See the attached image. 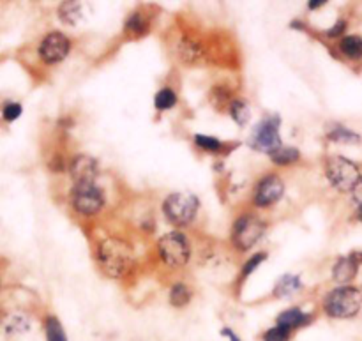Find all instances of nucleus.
<instances>
[{"label": "nucleus", "mask_w": 362, "mask_h": 341, "mask_svg": "<svg viewBox=\"0 0 362 341\" xmlns=\"http://www.w3.org/2000/svg\"><path fill=\"white\" fill-rule=\"evenodd\" d=\"M221 336H225V338L228 341H243V340H240V336L235 335V333H233L230 328H223L221 329Z\"/></svg>", "instance_id": "obj_32"}, {"label": "nucleus", "mask_w": 362, "mask_h": 341, "mask_svg": "<svg viewBox=\"0 0 362 341\" xmlns=\"http://www.w3.org/2000/svg\"><path fill=\"white\" fill-rule=\"evenodd\" d=\"M352 200H354V204L357 205V209H361V207H362V180H361L359 186H357L356 190H354V193H352Z\"/></svg>", "instance_id": "obj_31"}, {"label": "nucleus", "mask_w": 362, "mask_h": 341, "mask_svg": "<svg viewBox=\"0 0 362 341\" xmlns=\"http://www.w3.org/2000/svg\"><path fill=\"white\" fill-rule=\"evenodd\" d=\"M269 158H271V161L274 163V165L288 166V165H293V163L299 161L300 152L297 151L296 147H288V145H283L281 149H278L276 152H272Z\"/></svg>", "instance_id": "obj_19"}, {"label": "nucleus", "mask_w": 362, "mask_h": 341, "mask_svg": "<svg viewBox=\"0 0 362 341\" xmlns=\"http://www.w3.org/2000/svg\"><path fill=\"white\" fill-rule=\"evenodd\" d=\"M346 27H349V25H346V21L343 20V18H339V20L336 21V23L332 25L331 28H327V30H325V35H327V37H331V39L341 37V35L346 32Z\"/></svg>", "instance_id": "obj_29"}, {"label": "nucleus", "mask_w": 362, "mask_h": 341, "mask_svg": "<svg viewBox=\"0 0 362 341\" xmlns=\"http://www.w3.org/2000/svg\"><path fill=\"white\" fill-rule=\"evenodd\" d=\"M325 177L334 190L341 193H354L362 180V172L357 163L345 156H331L325 161Z\"/></svg>", "instance_id": "obj_3"}, {"label": "nucleus", "mask_w": 362, "mask_h": 341, "mask_svg": "<svg viewBox=\"0 0 362 341\" xmlns=\"http://www.w3.org/2000/svg\"><path fill=\"white\" fill-rule=\"evenodd\" d=\"M21 112H23V108H21L20 103L9 101V103H6V106H4L2 117H4V120H7V122H13V120H16L18 117L21 115Z\"/></svg>", "instance_id": "obj_27"}, {"label": "nucleus", "mask_w": 362, "mask_h": 341, "mask_svg": "<svg viewBox=\"0 0 362 341\" xmlns=\"http://www.w3.org/2000/svg\"><path fill=\"white\" fill-rule=\"evenodd\" d=\"M279 126H281V119L278 115H265L251 133V149L269 156L278 151V149H281L283 140L279 137Z\"/></svg>", "instance_id": "obj_5"}, {"label": "nucleus", "mask_w": 362, "mask_h": 341, "mask_svg": "<svg viewBox=\"0 0 362 341\" xmlns=\"http://www.w3.org/2000/svg\"><path fill=\"white\" fill-rule=\"evenodd\" d=\"M124 28L134 35H145L148 32V28H151V25H148V20L145 18V14L136 11V13L129 14V18L124 23Z\"/></svg>", "instance_id": "obj_21"}, {"label": "nucleus", "mask_w": 362, "mask_h": 341, "mask_svg": "<svg viewBox=\"0 0 362 341\" xmlns=\"http://www.w3.org/2000/svg\"><path fill=\"white\" fill-rule=\"evenodd\" d=\"M60 20L66 25H76L81 18V6L80 2H62L59 7Z\"/></svg>", "instance_id": "obj_23"}, {"label": "nucleus", "mask_w": 362, "mask_h": 341, "mask_svg": "<svg viewBox=\"0 0 362 341\" xmlns=\"http://www.w3.org/2000/svg\"><path fill=\"white\" fill-rule=\"evenodd\" d=\"M362 310V289L354 285L336 287L325 296L324 311L336 320H350Z\"/></svg>", "instance_id": "obj_2"}, {"label": "nucleus", "mask_w": 362, "mask_h": 341, "mask_svg": "<svg viewBox=\"0 0 362 341\" xmlns=\"http://www.w3.org/2000/svg\"><path fill=\"white\" fill-rule=\"evenodd\" d=\"M313 322V315L306 313L300 308H288V310L281 311L276 318V325H281V328L288 329V331H297V329H303L306 325H310Z\"/></svg>", "instance_id": "obj_14"}, {"label": "nucleus", "mask_w": 362, "mask_h": 341, "mask_svg": "<svg viewBox=\"0 0 362 341\" xmlns=\"http://www.w3.org/2000/svg\"><path fill=\"white\" fill-rule=\"evenodd\" d=\"M177 105V94L173 92L172 87H163L159 88L158 94L154 98V106L159 112H166V110H172Z\"/></svg>", "instance_id": "obj_24"}, {"label": "nucleus", "mask_w": 362, "mask_h": 341, "mask_svg": "<svg viewBox=\"0 0 362 341\" xmlns=\"http://www.w3.org/2000/svg\"><path fill=\"white\" fill-rule=\"evenodd\" d=\"M159 257L168 267H184L191 258L189 239L182 232H168L158 243Z\"/></svg>", "instance_id": "obj_6"}, {"label": "nucleus", "mask_w": 362, "mask_h": 341, "mask_svg": "<svg viewBox=\"0 0 362 341\" xmlns=\"http://www.w3.org/2000/svg\"><path fill=\"white\" fill-rule=\"evenodd\" d=\"M324 6H325V0H310V2H308V7H310L311 11L318 9V7H324Z\"/></svg>", "instance_id": "obj_33"}, {"label": "nucleus", "mask_w": 362, "mask_h": 341, "mask_svg": "<svg viewBox=\"0 0 362 341\" xmlns=\"http://www.w3.org/2000/svg\"><path fill=\"white\" fill-rule=\"evenodd\" d=\"M198 209H200V202L193 193H187V191H177L163 202V212H165L166 219L179 229L194 221Z\"/></svg>", "instance_id": "obj_4"}, {"label": "nucleus", "mask_w": 362, "mask_h": 341, "mask_svg": "<svg viewBox=\"0 0 362 341\" xmlns=\"http://www.w3.org/2000/svg\"><path fill=\"white\" fill-rule=\"evenodd\" d=\"M265 258H267V255H265V253L253 255V257H251L250 260H247L246 264H244V267H243V276H244V278H247V276H250V274H253V272L257 271L258 265H260L262 262L265 260Z\"/></svg>", "instance_id": "obj_28"}, {"label": "nucleus", "mask_w": 362, "mask_h": 341, "mask_svg": "<svg viewBox=\"0 0 362 341\" xmlns=\"http://www.w3.org/2000/svg\"><path fill=\"white\" fill-rule=\"evenodd\" d=\"M212 101H214V105H219V103H228L230 101L228 91H225V87H216L214 91H212Z\"/></svg>", "instance_id": "obj_30"}, {"label": "nucleus", "mask_w": 362, "mask_h": 341, "mask_svg": "<svg viewBox=\"0 0 362 341\" xmlns=\"http://www.w3.org/2000/svg\"><path fill=\"white\" fill-rule=\"evenodd\" d=\"M45 336H46V341H69L62 322H60L55 315H49V317H46Z\"/></svg>", "instance_id": "obj_18"}, {"label": "nucleus", "mask_w": 362, "mask_h": 341, "mask_svg": "<svg viewBox=\"0 0 362 341\" xmlns=\"http://www.w3.org/2000/svg\"><path fill=\"white\" fill-rule=\"evenodd\" d=\"M339 52L350 60H361L362 59V37L361 35H343L339 39V45H338Z\"/></svg>", "instance_id": "obj_16"}, {"label": "nucleus", "mask_w": 362, "mask_h": 341, "mask_svg": "<svg viewBox=\"0 0 362 341\" xmlns=\"http://www.w3.org/2000/svg\"><path fill=\"white\" fill-rule=\"evenodd\" d=\"M265 223L255 214H243L232 229V243L239 251H250L264 237Z\"/></svg>", "instance_id": "obj_7"}, {"label": "nucleus", "mask_w": 362, "mask_h": 341, "mask_svg": "<svg viewBox=\"0 0 362 341\" xmlns=\"http://www.w3.org/2000/svg\"><path fill=\"white\" fill-rule=\"evenodd\" d=\"M327 138L331 141H336V144H359L362 140L359 133H356L354 129H349V127L343 126V124H334V126L327 131Z\"/></svg>", "instance_id": "obj_17"}, {"label": "nucleus", "mask_w": 362, "mask_h": 341, "mask_svg": "<svg viewBox=\"0 0 362 341\" xmlns=\"http://www.w3.org/2000/svg\"><path fill=\"white\" fill-rule=\"evenodd\" d=\"M69 175L74 184L95 183V177L99 175V165L92 156L76 154L67 165Z\"/></svg>", "instance_id": "obj_11"}, {"label": "nucleus", "mask_w": 362, "mask_h": 341, "mask_svg": "<svg viewBox=\"0 0 362 341\" xmlns=\"http://www.w3.org/2000/svg\"><path fill=\"white\" fill-rule=\"evenodd\" d=\"M357 218H359V221L362 223V207L357 209Z\"/></svg>", "instance_id": "obj_35"}, {"label": "nucleus", "mask_w": 362, "mask_h": 341, "mask_svg": "<svg viewBox=\"0 0 362 341\" xmlns=\"http://www.w3.org/2000/svg\"><path fill=\"white\" fill-rule=\"evenodd\" d=\"M71 205L81 216H94L105 205V193L95 183L74 184L71 191Z\"/></svg>", "instance_id": "obj_8"}, {"label": "nucleus", "mask_w": 362, "mask_h": 341, "mask_svg": "<svg viewBox=\"0 0 362 341\" xmlns=\"http://www.w3.org/2000/svg\"><path fill=\"white\" fill-rule=\"evenodd\" d=\"M71 41L62 32H49L39 45V57L45 64H59L69 55Z\"/></svg>", "instance_id": "obj_9"}, {"label": "nucleus", "mask_w": 362, "mask_h": 341, "mask_svg": "<svg viewBox=\"0 0 362 341\" xmlns=\"http://www.w3.org/2000/svg\"><path fill=\"white\" fill-rule=\"evenodd\" d=\"M292 28H299V30H303V23H300V21H293Z\"/></svg>", "instance_id": "obj_34"}, {"label": "nucleus", "mask_w": 362, "mask_h": 341, "mask_svg": "<svg viewBox=\"0 0 362 341\" xmlns=\"http://www.w3.org/2000/svg\"><path fill=\"white\" fill-rule=\"evenodd\" d=\"M303 290V282H300L299 274H285L278 279L274 287V297L283 299V297H290Z\"/></svg>", "instance_id": "obj_15"}, {"label": "nucleus", "mask_w": 362, "mask_h": 341, "mask_svg": "<svg viewBox=\"0 0 362 341\" xmlns=\"http://www.w3.org/2000/svg\"><path fill=\"white\" fill-rule=\"evenodd\" d=\"M194 144L200 147L202 151L207 152H219L223 149V144L214 137H207V134H194Z\"/></svg>", "instance_id": "obj_25"}, {"label": "nucleus", "mask_w": 362, "mask_h": 341, "mask_svg": "<svg viewBox=\"0 0 362 341\" xmlns=\"http://www.w3.org/2000/svg\"><path fill=\"white\" fill-rule=\"evenodd\" d=\"M359 267L361 264L352 253L346 255V257H339L336 264L332 265V279L339 285H350L356 279Z\"/></svg>", "instance_id": "obj_13"}, {"label": "nucleus", "mask_w": 362, "mask_h": 341, "mask_svg": "<svg viewBox=\"0 0 362 341\" xmlns=\"http://www.w3.org/2000/svg\"><path fill=\"white\" fill-rule=\"evenodd\" d=\"M191 297H193V294H191V289L186 283H175L172 287V290H170V304L175 308L187 306Z\"/></svg>", "instance_id": "obj_20"}, {"label": "nucleus", "mask_w": 362, "mask_h": 341, "mask_svg": "<svg viewBox=\"0 0 362 341\" xmlns=\"http://www.w3.org/2000/svg\"><path fill=\"white\" fill-rule=\"evenodd\" d=\"M292 340V331L281 328V325H274V328L267 329L262 335V341H290Z\"/></svg>", "instance_id": "obj_26"}, {"label": "nucleus", "mask_w": 362, "mask_h": 341, "mask_svg": "<svg viewBox=\"0 0 362 341\" xmlns=\"http://www.w3.org/2000/svg\"><path fill=\"white\" fill-rule=\"evenodd\" d=\"M98 262L103 272L113 279L126 278L134 265V251L127 241L108 237L99 244Z\"/></svg>", "instance_id": "obj_1"}, {"label": "nucleus", "mask_w": 362, "mask_h": 341, "mask_svg": "<svg viewBox=\"0 0 362 341\" xmlns=\"http://www.w3.org/2000/svg\"><path fill=\"white\" fill-rule=\"evenodd\" d=\"M175 50L179 59L186 64H197L205 59V46L191 35H182L177 41Z\"/></svg>", "instance_id": "obj_12"}, {"label": "nucleus", "mask_w": 362, "mask_h": 341, "mask_svg": "<svg viewBox=\"0 0 362 341\" xmlns=\"http://www.w3.org/2000/svg\"><path fill=\"white\" fill-rule=\"evenodd\" d=\"M230 115H232V119L235 120V124H239V126H246V124L250 122V117H251L250 105H247L244 99H232V101H230Z\"/></svg>", "instance_id": "obj_22"}, {"label": "nucleus", "mask_w": 362, "mask_h": 341, "mask_svg": "<svg viewBox=\"0 0 362 341\" xmlns=\"http://www.w3.org/2000/svg\"><path fill=\"white\" fill-rule=\"evenodd\" d=\"M285 195V183L278 175H265L255 190L253 202L257 207L265 209L279 202Z\"/></svg>", "instance_id": "obj_10"}]
</instances>
